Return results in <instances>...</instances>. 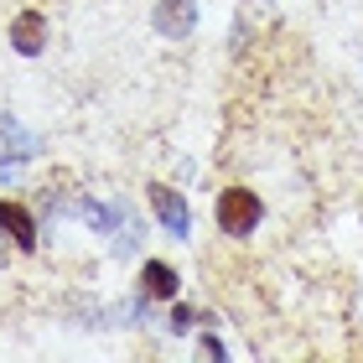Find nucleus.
Returning a JSON list of instances; mask_svg holds the SVG:
<instances>
[{
  "instance_id": "nucleus-1",
  "label": "nucleus",
  "mask_w": 363,
  "mask_h": 363,
  "mask_svg": "<svg viewBox=\"0 0 363 363\" xmlns=\"http://www.w3.org/2000/svg\"><path fill=\"white\" fill-rule=\"evenodd\" d=\"M213 213H218V228L228 239H250L259 228V218H265V208H259V197L250 187H228L218 203H213Z\"/></svg>"
},
{
  "instance_id": "nucleus-2",
  "label": "nucleus",
  "mask_w": 363,
  "mask_h": 363,
  "mask_svg": "<svg viewBox=\"0 0 363 363\" xmlns=\"http://www.w3.org/2000/svg\"><path fill=\"white\" fill-rule=\"evenodd\" d=\"M42 140L31 135V130L16 120V114H0V172L6 167H26V161H37Z\"/></svg>"
},
{
  "instance_id": "nucleus-3",
  "label": "nucleus",
  "mask_w": 363,
  "mask_h": 363,
  "mask_svg": "<svg viewBox=\"0 0 363 363\" xmlns=\"http://www.w3.org/2000/svg\"><path fill=\"white\" fill-rule=\"evenodd\" d=\"M151 21H156L161 37L182 42V37H192V26H197V6H192V0H156Z\"/></svg>"
},
{
  "instance_id": "nucleus-4",
  "label": "nucleus",
  "mask_w": 363,
  "mask_h": 363,
  "mask_svg": "<svg viewBox=\"0 0 363 363\" xmlns=\"http://www.w3.org/2000/svg\"><path fill=\"white\" fill-rule=\"evenodd\" d=\"M151 208H156V223L167 228L172 239H187V203H182V192L172 187H161V182H151Z\"/></svg>"
},
{
  "instance_id": "nucleus-5",
  "label": "nucleus",
  "mask_w": 363,
  "mask_h": 363,
  "mask_svg": "<svg viewBox=\"0 0 363 363\" xmlns=\"http://www.w3.org/2000/svg\"><path fill=\"white\" fill-rule=\"evenodd\" d=\"M11 47L21 57H42L47 52V16L42 11H21L11 21Z\"/></svg>"
},
{
  "instance_id": "nucleus-6",
  "label": "nucleus",
  "mask_w": 363,
  "mask_h": 363,
  "mask_svg": "<svg viewBox=\"0 0 363 363\" xmlns=\"http://www.w3.org/2000/svg\"><path fill=\"white\" fill-rule=\"evenodd\" d=\"M0 234H11L16 250H37V218L21 203H6V197H0Z\"/></svg>"
},
{
  "instance_id": "nucleus-7",
  "label": "nucleus",
  "mask_w": 363,
  "mask_h": 363,
  "mask_svg": "<svg viewBox=\"0 0 363 363\" xmlns=\"http://www.w3.org/2000/svg\"><path fill=\"white\" fill-rule=\"evenodd\" d=\"M177 270L167 265V259H145V270H140V291L151 296V301H177Z\"/></svg>"
},
{
  "instance_id": "nucleus-8",
  "label": "nucleus",
  "mask_w": 363,
  "mask_h": 363,
  "mask_svg": "<svg viewBox=\"0 0 363 363\" xmlns=\"http://www.w3.org/2000/svg\"><path fill=\"white\" fill-rule=\"evenodd\" d=\"M187 322H192V311L187 306H172V333H187Z\"/></svg>"
},
{
  "instance_id": "nucleus-9",
  "label": "nucleus",
  "mask_w": 363,
  "mask_h": 363,
  "mask_svg": "<svg viewBox=\"0 0 363 363\" xmlns=\"http://www.w3.org/2000/svg\"><path fill=\"white\" fill-rule=\"evenodd\" d=\"M0 270H6V250H0Z\"/></svg>"
}]
</instances>
